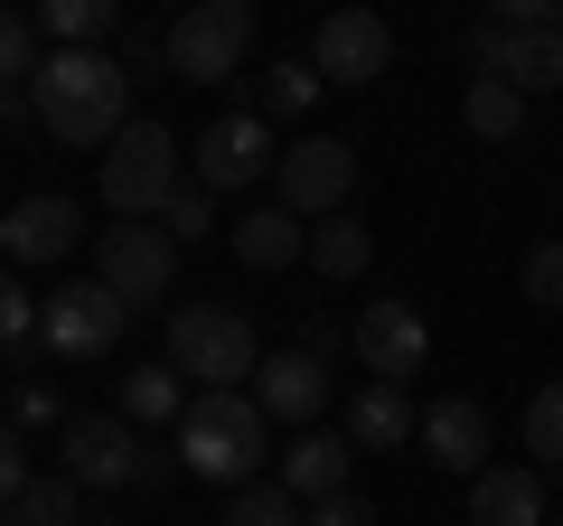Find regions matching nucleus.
<instances>
[{
	"label": "nucleus",
	"instance_id": "obj_15",
	"mask_svg": "<svg viewBox=\"0 0 563 526\" xmlns=\"http://www.w3.org/2000/svg\"><path fill=\"white\" fill-rule=\"evenodd\" d=\"M422 451H432L451 480H479L488 470V414L470 405V395H442V405L422 414Z\"/></svg>",
	"mask_w": 563,
	"mask_h": 526
},
{
	"label": "nucleus",
	"instance_id": "obj_40",
	"mask_svg": "<svg viewBox=\"0 0 563 526\" xmlns=\"http://www.w3.org/2000/svg\"><path fill=\"white\" fill-rule=\"evenodd\" d=\"M85 526H103V517H85Z\"/></svg>",
	"mask_w": 563,
	"mask_h": 526
},
{
	"label": "nucleus",
	"instance_id": "obj_27",
	"mask_svg": "<svg viewBox=\"0 0 563 526\" xmlns=\"http://www.w3.org/2000/svg\"><path fill=\"white\" fill-rule=\"evenodd\" d=\"M47 47H38V20H20V10H0V85H38Z\"/></svg>",
	"mask_w": 563,
	"mask_h": 526
},
{
	"label": "nucleus",
	"instance_id": "obj_20",
	"mask_svg": "<svg viewBox=\"0 0 563 526\" xmlns=\"http://www.w3.org/2000/svg\"><path fill=\"white\" fill-rule=\"evenodd\" d=\"M507 29V20H498ZM517 95H544V85H563V29H507V76Z\"/></svg>",
	"mask_w": 563,
	"mask_h": 526
},
{
	"label": "nucleus",
	"instance_id": "obj_41",
	"mask_svg": "<svg viewBox=\"0 0 563 526\" xmlns=\"http://www.w3.org/2000/svg\"><path fill=\"white\" fill-rule=\"evenodd\" d=\"M544 526H563V517H544Z\"/></svg>",
	"mask_w": 563,
	"mask_h": 526
},
{
	"label": "nucleus",
	"instance_id": "obj_9",
	"mask_svg": "<svg viewBox=\"0 0 563 526\" xmlns=\"http://www.w3.org/2000/svg\"><path fill=\"white\" fill-rule=\"evenodd\" d=\"M169 273H179V244H169V226H103L95 235V283L113 292V302H161Z\"/></svg>",
	"mask_w": 563,
	"mask_h": 526
},
{
	"label": "nucleus",
	"instance_id": "obj_37",
	"mask_svg": "<svg viewBox=\"0 0 563 526\" xmlns=\"http://www.w3.org/2000/svg\"><path fill=\"white\" fill-rule=\"evenodd\" d=\"M141 66H161V39H141V29H132V39H122V76H141Z\"/></svg>",
	"mask_w": 563,
	"mask_h": 526
},
{
	"label": "nucleus",
	"instance_id": "obj_12",
	"mask_svg": "<svg viewBox=\"0 0 563 526\" xmlns=\"http://www.w3.org/2000/svg\"><path fill=\"white\" fill-rule=\"evenodd\" d=\"M347 339H357V358H366V385H404V376H422V358H432V329H422L413 302H366Z\"/></svg>",
	"mask_w": 563,
	"mask_h": 526
},
{
	"label": "nucleus",
	"instance_id": "obj_22",
	"mask_svg": "<svg viewBox=\"0 0 563 526\" xmlns=\"http://www.w3.org/2000/svg\"><path fill=\"white\" fill-rule=\"evenodd\" d=\"M461 122L479 132V142H517V132H526V95H517V85H498V76H470Z\"/></svg>",
	"mask_w": 563,
	"mask_h": 526
},
{
	"label": "nucleus",
	"instance_id": "obj_32",
	"mask_svg": "<svg viewBox=\"0 0 563 526\" xmlns=\"http://www.w3.org/2000/svg\"><path fill=\"white\" fill-rule=\"evenodd\" d=\"M526 302L563 310V235H554V244H536V254H526Z\"/></svg>",
	"mask_w": 563,
	"mask_h": 526
},
{
	"label": "nucleus",
	"instance_id": "obj_30",
	"mask_svg": "<svg viewBox=\"0 0 563 526\" xmlns=\"http://www.w3.org/2000/svg\"><path fill=\"white\" fill-rule=\"evenodd\" d=\"M161 226H169V244H198V235H207V226H217V198H207V188H198V179H188V188H179V198H169V217H161Z\"/></svg>",
	"mask_w": 563,
	"mask_h": 526
},
{
	"label": "nucleus",
	"instance_id": "obj_31",
	"mask_svg": "<svg viewBox=\"0 0 563 526\" xmlns=\"http://www.w3.org/2000/svg\"><path fill=\"white\" fill-rule=\"evenodd\" d=\"M38 339V302L20 292V273H0V348H29Z\"/></svg>",
	"mask_w": 563,
	"mask_h": 526
},
{
	"label": "nucleus",
	"instance_id": "obj_11",
	"mask_svg": "<svg viewBox=\"0 0 563 526\" xmlns=\"http://www.w3.org/2000/svg\"><path fill=\"white\" fill-rule=\"evenodd\" d=\"M395 66V29L376 10H329L320 39H310V76L320 85H376Z\"/></svg>",
	"mask_w": 563,
	"mask_h": 526
},
{
	"label": "nucleus",
	"instance_id": "obj_14",
	"mask_svg": "<svg viewBox=\"0 0 563 526\" xmlns=\"http://www.w3.org/2000/svg\"><path fill=\"white\" fill-rule=\"evenodd\" d=\"M254 405H263V424H320L329 366L310 358V348H273V358L254 366Z\"/></svg>",
	"mask_w": 563,
	"mask_h": 526
},
{
	"label": "nucleus",
	"instance_id": "obj_21",
	"mask_svg": "<svg viewBox=\"0 0 563 526\" xmlns=\"http://www.w3.org/2000/svg\"><path fill=\"white\" fill-rule=\"evenodd\" d=\"M310 263H320L329 283H357L366 263H376V235H366L357 217H320L310 226Z\"/></svg>",
	"mask_w": 563,
	"mask_h": 526
},
{
	"label": "nucleus",
	"instance_id": "obj_39",
	"mask_svg": "<svg viewBox=\"0 0 563 526\" xmlns=\"http://www.w3.org/2000/svg\"><path fill=\"white\" fill-rule=\"evenodd\" d=\"M0 526H10V507H0Z\"/></svg>",
	"mask_w": 563,
	"mask_h": 526
},
{
	"label": "nucleus",
	"instance_id": "obj_26",
	"mask_svg": "<svg viewBox=\"0 0 563 526\" xmlns=\"http://www.w3.org/2000/svg\"><path fill=\"white\" fill-rule=\"evenodd\" d=\"M217 526H301V498H291L282 480H254V489H235V498H225Z\"/></svg>",
	"mask_w": 563,
	"mask_h": 526
},
{
	"label": "nucleus",
	"instance_id": "obj_17",
	"mask_svg": "<svg viewBox=\"0 0 563 526\" xmlns=\"http://www.w3.org/2000/svg\"><path fill=\"white\" fill-rule=\"evenodd\" d=\"M470 526H544V480L517 461H488L470 480Z\"/></svg>",
	"mask_w": 563,
	"mask_h": 526
},
{
	"label": "nucleus",
	"instance_id": "obj_10",
	"mask_svg": "<svg viewBox=\"0 0 563 526\" xmlns=\"http://www.w3.org/2000/svg\"><path fill=\"white\" fill-rule=\"evenodd\" d=\"M132 329V302H113L103 283H66L38 302V348L47 358H103V348Z\"/></svg>",
	"mask_w": 563,
	"mask_h": 526
},
{
	"label": "nucleus",
	"instance_id": "obj_6",
	"mask_svg": "<svg viewBox=\"0 0 563 526\" xmlns=\"http://www.w3.org/2000/svg\"><path fill=\"white\" fill-rule=\"evenodd\" d=\"M273 188H282V207L301 226L310 217H347V198H357V151H347L339 132H301V142L282 151Z\"/></svg>",
	"mask_w": 563,
	"mask_h": 526
},
{
	"label": "nucleus",
	"instance_id": "obj_16",
	"mask_svg": "<svg viewBox=\"0 0 563 526\" xmlns=\"http://www.w3.org/2000/svg\"><path fill=\"white\" fill-rule=\"evenodd\" d=\"M347 470H357V442H347V432H320V424H310L301 442L282 451V489H291V498H310V507H320V498H339V489H347Z\"/></svg>",
	"mask_w": 563,
	"mask_h": 526
},
{
	"label": "nucleus",
	"instance_id": "obj_5",
	"mask_svg": "<svg viewBox=\"0 0 563 526\" xmlns=\"http://www.w3.org/2000/svg\"><path fill=\"white\" fill-rule=\"evenodd\" d=\"M244 47H254V10H244V0H198V10H179V20L161 29V57L179 66L188 85H225L244 66Z\"/></svg>",
	"mask_w": 563,
	"mask_h": 526
},
{
	"label": "nucleus",
	"instance_id": "obj_35",
	"mask_svg": "<svg viewBox=\"0 0 563 526\" xmlns=\"http://www.w3.org/2000/svg\"><path fill=\"white\" fill-rule=\"evenodd\" d=\"M29 489V451H20V424H0V507H20Z\"/></svg>",
	"mask_w": 563,
	"mask_h": 526
},
{
	"label": "nucleus",
	"instance_id": "obj_3",
	"mask_svg": "<svg viewBox=\"0 0 563 526\" xmlns=\"http://www.w3.org/2000/svg\"><path fill=\"white\" fill-rule=\"evenodd\" d=\"M169 358H179V376H198V395H244V376L263 366V348H254V329H244V310L188 302V310H169Z\"/></svg>",
	"mask_w": 563,
	"mask_h": 526
},
{
	"label": "nucleus",
	"instance_id": "obj_34",
	"mask_svg": "<svg viewBox=\"0 0 563 526\" xmlns=\"http://www.w3.org/2000/svg\"><path fill=\"white\" fill-rule=\"evenodd\" d=\"M301 526H385V517H376V498H357V489H339V498H320V507H310Z\"/></svg>",
	"mask_w": 563,
	"mask_h": 526
},
{
	"label": "nucleus",
	"instance_id": "obj_28",
	"mask_svg": "<svg viewBox=\"0 0 563 526\" xmlns=\"http://www.w3.org/2000/svg\"><path fill=\"white\" fill-rule=\"evenodd\" d=\"M310 103H320L310 57H291V66H273V76H263V122H291V113H310Z\"/></svg>",
	"mask_w": 563,
	"mask_h": 526
},
{
	"label": "nucleus",
	"instance_id": "obj_4",
	"mask_svg": "<svg viewBox=\"0 0 563 526\" xmlns=\"http://www.w3.org/2000/svg\"><path fill=\"white\" fill-rule=\"evenodd\" d=\"M179 161L188 151L169 142V122H132V132H122L113 151H103V207H113V217H169V198H179Z\"/></svg>",
	"mask_w": 563,
	"mask_h": 526
},
{
	"label": "nucleus",
	"instance_id": "obj_2",
	"mask_svg": "<svg viewBox=\"0 0 563 526\" xmlns=\"http://www.w3.org/2000/svg\"><path fill=\"white\" fill-rule=\"evenodd\" d=\"M263 405L254 395H188V414H179V461L198 470V480H217V489H254V470H263Z\"/></svg>",
	"mask_w": 563,
	"mask_h": 526
},
{
	"label": "nucleus",
	"instance_id": "obj_24",
	"mask_svg": "<svg viewBox=\"0 0 563 526\" xmlns=\"http://www.w3.org/2000/svg\"><path fill=\"white\" fill-rule=\"evenodd\" d=\"M122 414H132V424H179L188 385L169 376V366H141V376H122Z\"/></svg>",
	"mask_w": 563,
	"mask_h": 526
},
{
	"label": "nucleus",
	"instance_id": "obj_29",
	"mask_svg": "<svg viewBox=\"0 0 563 526\" xmlns=\"http://www.w3.org/2000/svg\"><path fill=\"white\" fill-rule=\"evenodd\" d=\"M526 451H536L544 470H563V376L544 385L536 405H526Z\"/></svg>",
	"mask_w": 563,
	"mask_h": 526
},
{
	"label": "nucleus",
	"instance_id": "obj_8",
	"mask_svg": "<svg viewBox=\"0 0 563 526\" xmlns=\"http://www.w3.org/2000/svg\"><path fill=\"white\" fill-rule=\"evenodd\" d=\"M263 169H282L273 122H263V113H217L198 132V151H188V179H198L207 198H235V188H254Z\"/></svg>",
	"mask_w": 563,
	"mask_h": 526
},
{
	"label": "nucleus",
	"instance_id": "obj_7",
	"mask_svg": "<svg viewBox=\"0 0 563 526\" xmlns=\"http://www.w3.org/2000/svg\"><path fill=\"white\" fill-rule=\"evenodd\" d=\"M57 461H66V480H76V489H141L151 442L132 432V414H66Z\"/></svg>",
	"mask_w": 563,
	"mask_h": 526
},
{
	"label": "nucleus",
	"instance_id": "obj_33",
	"mask_svg": "<svg viewBox=\"0 0 563 526\" xmlns=\"http://www.w3.org/2000/svg\"><path fill=\"white\" fill-rule=\"evenodd\" d=\"M461 57H470V76H507V29H498V20H470Z\"/></svg>",
	"mask_w": 563,
	"mask_h": 526
},
{
	"label": "nucleus",
	"instance_id": "obj_36",
	"mask_svg": "<svg viewBox=\"0 0 563 526\" xmlns=\"http://www.w3.org/2000/svg\"><path fill=\"white\" fill-rule=\"evenodd\" d=\"M47 424L66 432V414H57V395H47V385H29V395H20V432H47Z\"/></svg>",
	"mask_w": 563,
	"mask_h": 526
},
{
	"label": "nucleus",
	"instance_id": "obj_23",
	"mask_svg": "<svg viewBox=\"0 0 563 526\" xmlns=\"http://www.w3.org/2000/svg\"><path fill=\"white\" fill-rule=\"evenodd\" d=\"M38 39H57V47H103V39H113V0H47V10H38Z\"/></svg>",
	"mask_w": 563,
	"mask_h": 526
},
{
	"label": "nucleus",
	"instance_id": "obj_25",
	"mask_svg": "<svg viewBox=\"0 0 563 526\" xmlns=\"http://www.w3.org/2000/svg\"><path fill=\"white\" fill-rule=\"evenodd\" d=\"M10 526H85V489L66 480V470L57 480H29L20 507H10Z\"/></svg>",
	"mask_w": 563,
	"mask_h": 526
},
{
	"label": "nucleus",
	"instance_id": "obj_38",
	"mask_svg": "<svg viewBox=\"0 0 563 526\" xmlns=\"http://www.w3.org/2000/svg\"><path fill=\"white\" fill-rule=\"evenodd\" d=\"M29 113V85H0V122H20Z\"/></svg>",
	"mask_w": 563,
	"mask_h": 526
},
{
	"label": "nucleus",
	"instance_id": "obj_1",
	"mask_svg": "<svg viewBox=\"0 0 563 526\" xmlns=\"http://www.w3.org/2000/svg\"><path fill=\"white\" fill-rule=\"evenodd\" d=\"M29 122L57 132L66 151H113L122 132H132V76H122V57H103V47H57V57L38 66V85H29Z\"/></svg>",
	"mask_w": 563,
	"mask_h": 526
},
{
	"label": "nucleus",
	"instance_id": "obj_13",
	"mask_svg": "<svg viewBox=\"0 0 563 526\" xmlns=\"http://www.w3.org/2000/svg\"><path fill=\"white\" fill-rule=\"evenodd\" d=\"M76 235H85V207L57 198V188H38V198H20L0 217V254L10 263H57V254H76Z\"/></svg>",
	"mask_w": 563,
	"mask_h": 526
},
{
	"label": "nucleus",
	"instance_id": "obj_18",
	"mask_svg": "<svg viewBox=\"0 0 563 526\" xmlns=\"http://www.w3.org/2000/svg\"><path fill=\"white\" fill-rule=\"evenodd\" d=\"M235 254H244V273H291V263L310 254V226L291 217V207H244V226H235Z\"/></svg>",
	"mask_w": 563,
	"mask_h": 526
},
{
	"label": "nucleus",
	"instance_id": "obj_19",
	"mask_svg": "<svg viewBox=\"0 0 563 526\" xmlns=\"http://www.w3.org/2000/svg\"><path fill=\"white\" fill-rule=\"evenodd\" d=\"M404 432H422V414H413L404 385H357V395H347V442L357 451H395Z\"/></svg>",
	"mask_w": 563,
	"mask_h": 526
}]
</instances>
